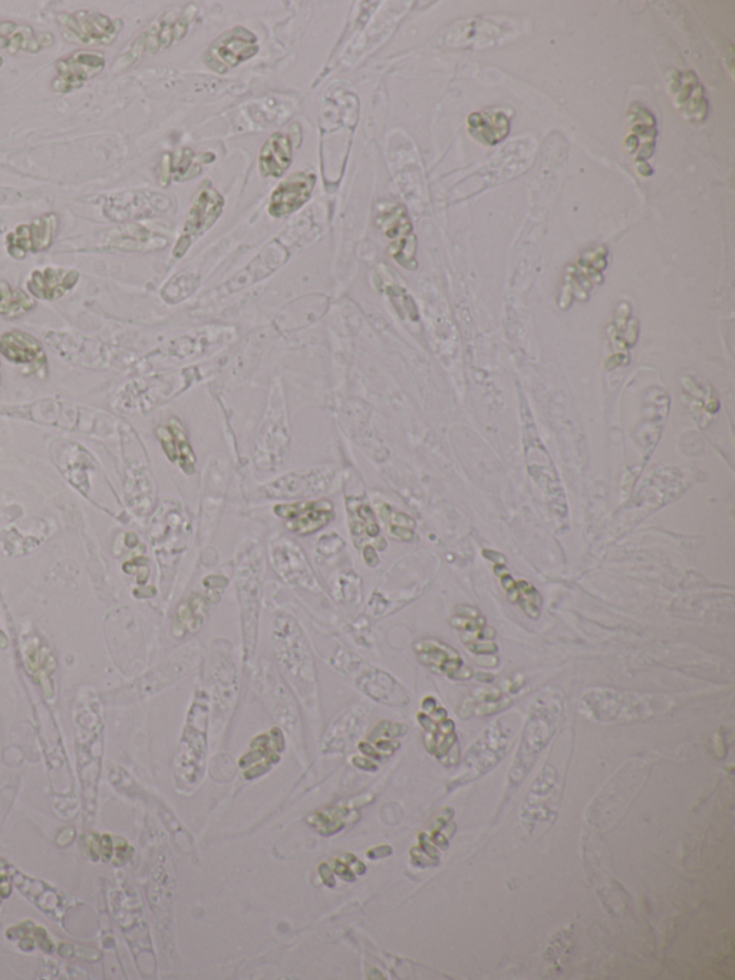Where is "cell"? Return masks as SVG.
<instances>
[{
	"mask_svg": "<svg viewBox=\"0 0 735 980\" xmlns=\"http://www.w3.org/2000/svg\"><path fill=\"white\" fill-rule=\"evenodd\" d=\"M354 764L357 765L358 768L369 769V771H374L375 769V765L372 764V762L367 761V759L355 758Z\"/></svg>",
	"mask_w": 735,
	"mask_h": 980,
	"instance_id": "obj_40",
	"label": "cell"
},
{
	"mask_svg": "<svg viewBox=\"0 0 735 980\" xmlns=\"http://www.w3.org/2000/svg\"><path fill=\"white\" fill-rule=\"evenodd\" d=\"M156 433L170 462H179L180 468L187 475L194 473L196 457H194L193 449H191L187 434L180 422L171 420L168 426L158 427Z\"/></svg>",
	"mask_w": 735,
	"mask_h": 980,
	"instance_id": "obj_26",
	"label": "cell"
},
{
	"mask_svg": "<svg viewBox=\"0 0 735 980\" xmlns=\"http://www.w3.org/2000/svg\"><path fill=\"white\" fill-rule=\"evenodd\" d=\"M364 558L369 567H374V565L378 564V557L377 554H375V549L369 547V545L364 549Z\"/></svg>",
	"mask_w": 735,
	"mask_h": 980,
	"instance_id": "obj_39",
	"label": "cell"
},
{
	"mask_svg": "<svg viewBox=\"0 0 735 980\" xmlns=\"http://www.w3.org/2000/svg\"><path fill=\"white\" fill-rule=\"evenodd\" d=\"M275 513L285 521L290 532L298 535L315 534L335 518L334 505L326 499L285 503L275 506Z\"/></svg>",
	"mask_w": 735,
	"mask_h": 980,
	"instance_id": "obj_15",
	"label": "cell"
},
{
	"mask_svg": "<svg viewBox=\"0 0 735 980\" xmlns=\"http://www.w3.org/2000/svg\"><path fill=\"white\" fill-rule=\"evenodd\" d=\"M207 614V601L203 595H191L186 603L180 605L173 621V634L176 637L194 633L203 626Z\"/></svg>",
	"mask_w": 735,
	"mask_h": 980,
	"instance_id": "obj_34",
	"label": "cell"
},
{
	"mask_svg": "<svg viewBox=\"0 0 735 980\" xmlns=\"http://www.w3.org/2000/svg\"><path fill=\"white\" fill-rule=\"evenodd\" d=\"M315 184L316 176L312 171H298L282 180L270 197L269 215L283 217L301 209L311 199Z\"/></svg>",
	"mask_w": 735,
	"mask_h": 980,
	"instance_id": "obj_19",
	"label": "cell"
},
{
	"mask_svg": "<svg viewBox=\"0 0 735 980\" xmlns=\"http://www.w3.org/2000/svg\"><path fill=\"white\" fill-rule=\"evenodd\" d=\"M153 233L140 225H125L120 228L112 229L105 239V248L118 249V251L138 252L148 248H158Z\"/></svg>",
	"mask_w": 735,
	"mask_h": 980,
	"instance_id": "obj_32",
	"label": "cell"
},
{
	"mask_svg": "<svg viewBox=\"0 0 735 980\" xmlns=\"http://www.w3.org/2000/svg\"><path fill=\"white\" fill-rule=\"evenodd\" d=\"M377 223L390 239L392 258L404 268L415 269V238L407 209L401 205L387 206L379 212Z\"/></svg>",
	"mask_w": 735,
	"mask_h": 980,
	"instance_id": "obj_11",
	"label": "cell"
},
{
	"mask_svg": "<svg viewBox=\"0 0 735 980\" xmlns=\"http://www.w3.org/2000/svg\"><path fill=\"white\" fill-rule=\"evenodd\" d=\"M272 561L275 570L288 584L311 591L321 590L318 578L313 574L302 549L292 542L286 541L285 538L275 542L272 547Z\"/></svg>",
	"mask_w": 735,
	"mask_h": 980,
	"instance_id": "obj_16",
	"label": "cell"
},
{
	"mask_svg": "<svg viewBox=\"0 0 735 980\" xmlns=\"http://www.w3.org/2000/svg\"><path fill=\"white\" fill-rule=\"evenodd\" d=\"M334 478L335 473L328 468L302 470V472L289 473L285 478L266 486L265 493L269 498L316 495L331 488Z\"/></svg>",
	"mask_w": 735,
	"mask_h": 980,
	"instance_id": "obj_18",
	"label": "cell"
},
{
	"mask_svg": "<svg viewBox=\"0 0 735 980\" xmlns=\"http://www.w3.org/2000/svg\"><path fill=\"white\" fill-rule=\"evenodd\" d=\"M259 52L256 35L243 26L229 29L220 35L207 49L203 62L217 74H226L230 68L239 67Z\"/></svg>",
	"mask_w": 735,
	"mask_h": 980,
	"instance_id": "obj_9",
	"label": "cell"
},
{
	"mask_svg": "<svg viewBox=\"0 0 735 980\" xmlns=\"http://www.w3.org/2000/svg\"><path fill=\"white\" fill-rule=\"evenodd\" d=\"M563 706L557 696L539 697L533 702L529 718L524 726L522 741L517 749L512 769H510V785H519L529 774L537 761L539 753L549 745L560 720Z\"/></svg>",
	"mask_w": 735,
	"mask_h": 980,
	"instance_id": "obj_2",
	"label": "cell"
},
{
	"mask_svg": "<svg viewBox=\"0 0 735 980\" xmlns=\"http://www.w3.org/2000/svg\"><path fill=\"white\" fill-rule=\"evenodd\" d=\"M509 705L510 700L500 690L486 689L480 690L476 695L467 699L458 713L464 719L470 718V716H490L506 709Z\"/></svg>",
	"mask_w": 735,
	"mask_h": 980,
	"instance_id": "obj_35",
	"label": "cell"
},
{
	"mask_svg": "<svg viewBox=\"0 0 735 980\" xmlns=\"http://www.w3.org/2000/svg\"><path fill=\"white\" fill-rule=\"evenodd\" d=\"M3 880H5V878L0 877V883H2Z\"/></svg>",
	"mask_w": 735,
	"mask_h": 980,
	"instance_id": "obj_42",
	"label": "cell"
},
{
	"mask_svg": "<svg viewBox=\"0 0 735 980\" xmlns=\"http://www.w3.org/2000/svg\"><path fill=\"white\" fill-rule=\"evenodd\" d=\"M415 653L418 660L424 666L430 667L434 672L444 674L454 680H466L471 677V670L468 669L460 654L453 647L447 646L440 640L423 639L414 644Z\"/></svg>",
	"mask_w": 735,
	"mask_h": 980,
	"instance_id": "obj_20",
	"label": "cell"
},
{
	"mask_svg": "<svg viewBox=\"0 0 735 980\" xmlns=\"http://www.w3.org/2000/svg\"><path fill=\"white\" fill-rule=\"evenodd\" d=\"M262 578V559L249 557L240 562L239 567H237L236 590L240 611H242L243 646H245V659L247 660L255 653Z\"/></svg>",
	"mask_w": 735,
	"mask_h": 980,
	"instance_id": "obj_4",
	"label": "cell"
},
{
	"mask_svg": "<svg viewBox=\"0 0 735 980\" xmlns=\"http://www.w3.org/2000/svg\"><path fill=\"white\" fill-rule=\"evenodd\" d=\"M54 35L35 31L32 26L15 22H0V49L18 54H38L54 44Z\"/></svg>",
	"mask_w": 735,
	"mask_h": 980,
	"instance_id": "obj_23",
	"label": "cell"
},
{
	"mask_svg": "<svg viewBox=\"0 0 735 980\" xmlns=\"http://www.w3.org/2000/svg\"><path fill=\"white\" fill-rule=\"evenodd\" d=\"M257 680L262 686L263 699L269 703L270 712L278 719L280 725L285 726L290 735L293 736V733L301 725L295 699L290 695L285 684L280 682L278 673L266 661H263L260 679L257 677Z\"/></svg>",
	"mask_w": 735,
	"mask_h": 980,
	"instance_id": "obj_17",
	"label": "cell"
},
{
	"mask_svg": "<svg viewBox=\"0 0 735 980\" xmlns=\"http://www.w3.org/2000/svg\"><path fill=\"white\" fill-rule=\"evenodd\" d=\"M355 661L357 663L351 661V666L346 667H349L351 674H355V684L362 693L385 706L404 707L410 703V696L391 674L364 661Z\"/></svg>",
	"mask_w": 735,
	"mask_h": 980,
	"instance_id": "obj_12",
	"label": "cell"
},
{
	"mask_svg": "<svg viewBox=\"0 0 735 980\" xmlns=\"http://www.w3.org/2000/svg\"><path fill=\"white\" fill-rule=\"evenodd\" d=\"M583 706L591 718L603 723H628L655 715L651 699L638 693L595 689L583 696Z\"/></svg>",
	"mask_w": 735,
	"mask_h": 980,
	"instance_id": "obj_3",
	"label": "cell"
},
{
	"mask_svg": "<svg viewBox=\"0 0 735 980\" xmlns=\"http://www.w3.org/2000/svg\"><path fill=\"white\" fill-rule=\"evenodd\" d=\"M104 68L105 57L101 52H74L69 57L56 62V74L51 82L52 90L61 94L79 90L92 78L97 77Z\"/></svg>",
	"mask_w": 735,
	"mask_h": 980,
	"instance_id": "obj_13",
	"label": "cell"
},
{
	"mask_svg": "<svg viewBox=\"0 0 735 980\" xmlns=\"http://www.w3.org/2000/svg\"><path fill=\"white\" fill-rule=\"evenodd\" d=\"M79 278L81 275L75 269L49 266V268L36 269L32 272L26 286L35 298L55 301V299L62 298L67 292L72 291L78 284Z\"/></svg>",
	"mask_w": 735,
	"mask_h": 980,
	"instance_id": "obj_22",
	"label": "cell"
},
{
	"mask_svg": "<svg viewBox=\"0 0 735 980\" xmlns=\"http://www.w3.org/2000/svg\"><path fill=\"white\" fill-rule=\"evenodd\" d=\"M407 732V726L400 725V723L392 722H379L377 728L372 730L369 739L371 741H379V739H392L397 738V736L405 735Z\"/></svg>",
	"mask_w": 735,
	"mask_h": 980,
	"instance_id": "obj_38",
	"label": "cell"
},
{
	"mask_svg": "<svg viewBox=\"0 0 735 980\" xmlns=\"http://www.w3.org/2000/svg\"><path fill=\"white\" fill-rule=\"evenodd\" d=\"M367 716L368 707L364 705L354 706L346 710L344 715L339 716L326 732L325 743H323L326 751H344L346 746L354 741L359 730L364 728Z\"/></svg>",
	"mask_w": 735,
	"mask_h": 980,
	"instance_id": "obj_25",
	"label": "cell"
},
{
	"mask_svg": "<svg viewBox=\"0 0 735 980\" xmlns=\"http://www.w3.org/2000/svg\"><path fill=\"white\" fill-rule=\"evenodd\" d=\"M293 161V146L283 133L272 134L260 150L259 170L265 177H282Z\"/></svg>",
	"mask_w": 735,
	"mask_h": 980,
	"instance_id": "obj_27",
	"label": "cell"
},
{
	"mask_svg": "<svg viewBox=\"0 0 735 980\" xmlns=\"http://www.w3.org/2000/svg\"><path fill=\"white\" fill-rule=\"evenodd\" d=\"M494 571H496L497 577L502 581L504 591H506L509 600L519 605L524 613L532 617L533 620L539 618L543 604L542 595H540L539 591L532 584H529V582L514 580L504 565L494 568Z\"/></svg>",
	"mask_w": 735,
	"mask_h": 980,
	"instance_id": "obj_28",
	"label": "cell"
},
{
	"mask_svg": "<svg viewBox=\"0 0 735 980\" xmlns=\"http://www.w3.org/2000/svg\"><path fill=\"white\" fill-rule=\"evenodd\" d=\"M468 126H470V133L477 140L487 146H494L509 133V118L503 111H486V113L471 115L468 118Z\"/></svg>",
	"mask_w": 735,
	"mask_h": 980,
	"instance_id": "obj_31",
	"label": "cell"
},
{
	"mask_svg": "<svg viewBox=\"0 0 735 980\" xmlns=\"http://www.w3.org/2000/svg\"><path fill=\"white\" fill-rule=\"evenodd\" d=\"M418 722L424 729L427 751L443 764H456L458 756L453 755L454 751L458 752L456 726L434 697L423 700V712L418 715Z\"/></svg>",
	"mask_w": 735,
	"mask_h": 980,
	"instance_id": "obj_7",
	"label": "cell"
},
{
	"mask_svg": "<svg viewBox=\"0 0 735 980\" xmlns=\"http://www.w3.org/2000/svg\"><path fill=\"white\" fill-rule=\"evenodd\" d=\"M348 513L349 528H351L352 538H354L357 547H359L361 542L378 538L379 526L377 519H375L374 511L369 508L367 503L357 501V499H352V501L349 499Z\"/></svg>",
	"mask_w": 735,
	"mask_h": 980,
	"instance_id": "obj_33",
	"label": "cell"
},
{
	"mask_svg": "<svg viewBox=\"0 0 735 980\" xmlns=\"http://www.w3.org/2000/svg\"><path fill=\"white\" fill-rule=\"evenodd\" d=\"M273 649L286 679L303 702L315 700L316 669L311 649L295 618L279 614L273 624Z\"/></svg>",
	"mask_w": 735,
	"mask_h": 980,
	"instance_id": "obj_1",
	"label": "cell"
},
{
	"mask_svg": "<svg viewBox=\"0 0 735 980\" xmlns=\"http://www.w3.org/2000/svg\"><path fill=\"white\" fill-rule=\"evenodd\" d=\"M174 206V200L166 194L140 190V192H124L108 197L104 205V213L114 222L125 220L145 219L166 213Z\"/></svg>",
	"mask_w": 735,
	"mask_h": 980,
	"instance_id": "obj_10",
	"label": "cell"
},
{
	"mask_svg": "<svg viewBox=\"0 0 735 980\" xmlns=\"http://www.w3.org/2000/svg\"><path fill=\"white\" fill-rule=\"evenodd\" d=\"M35 301L22 289L13 288L6 281H0V315L18 318L35 308Z\"/></svg>",
	"mask_w": 735,
	"mask_h": 980,
	"instance_id": "obj_36",
	"label": "cell"
},
{
	"mask_svg": "<svg viewBox=\"0 0 735 980\" xmlns=\"http://www.w3.org/2000/svg\"><path fill=\"white\" fill-rule=\"evenodd\" d=\"M209 156L210 154L196 156L191 149L181 150L180 153L176 154V157H171L170 154H167V156H164L163 169H161L160 174L161 186H167L168 179H174L176 182H186V180L199 176L201 173L200 164L210 163V161L214 160V156Z\"/></svg>",
	"mask_w": 735,
	"mask_h": 980,
	"instance_id": "obj_30",
	"label": "cell"
},
{
	"mask_svg": "<svg viewBox=\"0 0 735 980\" xmlns=\"http://www.w3.org/2000/svg\"><path fill=\"white\" fill-rule=\"evenodd\" d=\"M283 751V735L282 730L279 728L272 729V732L265 733V735L257 736L255 741L252 742V751L246 753L242 759H240V766L242 768H249L250 765L260 762L259 766L253 774V778L259 775V768H263V771H268L269 766L275 764L279 761V753ZM252 766V768H255ZM250 768V769H252Z\"/></svg>",
	"mask_w": 735,
	"mask_h": 980,
	"instance_id": "obj_29",
	"label": "cell"
},
{
	"mask_svg": "<svg viewBox=\"0 0 735 980\" xmlns=\"http://www.w3.org/2000/svg\"><path fill=\"white\" fill-rule=\"evenodd\" d=\"M0 355L15 364H44L41 342L28 332L9 331L0 337Z\"/></svg>",
	"mask_w": 735,
	"mask_h": 980,
	"instance_id": "obj_24",
	"label": "cell"
},
{
	"mask_svg": "<svg viewBox=\"0 0 735 980\" xmlns=\"http://www.w3.org/2000/svg\"><path fill=\"white\" fill-rule=\"evenodd\" d=\"M513 736L512 728L504 725L503 720H497L496 723L484 730L483 735L466 753V758H464L466 772L453 785L467 784V782L474 781V779L480 778L481 775H486L491 769L496 768L509 752Z\"/></svg>",
	"mask_w": 735,
	"mask_h": 980,
	"instance_id": "obj_5",
	"label": "cell"
},
{
	"mask_svg": "<svg viewBox=\"0 0 735 980\" xmlns=\"http://www.w3.org/2000/svg\"><path fill=\"white\" fill-rule=\"evenodd\" d=\"M379 515H381L382 521L388 525L392 536L401 539V541H413V519L408 518L404 513L395 512L388 505L379 506Z\"/></svg>",
	"mask_w": 735,
	"mask_h": 980,
	"instance_id": "obj_37",
	"label": "cell"
},
{
	"mask_svg": "<svg viewBox=\"0 0 735 980\" xmlns=\"http://www.w3.org/2000/svg\"><path fill=\"white\" fill-rule=\"evenodd\" d=\"M59 219L55 213L36 217L28 225H19L6 236V249L15 259L26 258L28 253L48 251L54 243Z\"/></svg>",
	"mask_w": 735,
	"mask_h": 980,
	"instance_id": "obj_14",
	"label": "cell"
},
{
	"mask_svg": "<svg viewBox=\"0 0 735 980\" xmlns=\"http://www.w3.org/2000/svg\"><path fill=\"white\" fill-rule=\"evenodd\" d=\"M2 67H3V58L0 57V68H2Z\"/></svg>",
	"mask_w": 735,
	"mask_h": 980,
	"instance_id": "obj_41",
	"label": "cell"
},
{
	"mask_svg": "<svg viewBox=\"0 0 735 980\" xmlns=\"http://www.w3.org/2000/svg\"><path fill=\"white\" fill-rule=\"evenodd\" d=\"M451 624L460 630L464 646L474 654L497 653L493 643L494 631L486 627L483 614L471 605H458Z\"/></svg>",
	"mask_w": 735,
	"mask_h": 980,
	"instance_id": "obj_21",
	"label": "cell"
},
{
	"mask_svg": "<svg viewBox=\"0 0 735 980\" xmlns=\"http://www.w3.org/2000/svg\"><path fill=\"white\" fill-rule=\"evenodd\" d=\"M58 23L65 41L84 46H108L120 35L124 23L90 9L61 13Z\"/></svg>",
	"mask_w": 735,
	"mask_h": 980,
	"instance_id": "obj_6",
	"label": "cell"
},
{
	"mask_svg": "<svg viewBox=\"0 0 735 980\" xmlns=\"http://www.w3.org/2000/svg\"><path fill=\"white\" fill-rule=\"evenodd\" d=\"M224 197L217 192L210 182L201 184L197 193L194 194L193 203L184 222L183 233L174 248L173 255L181 258L187 249L190 248L194 240L207 232L214 223L222 216L224 209Z\"/></svg>",
	"mask_w": 735,
	"mask_h": 980,
	"instance_id": "obj_8",
	"label": "cell"
}]
</instances>
